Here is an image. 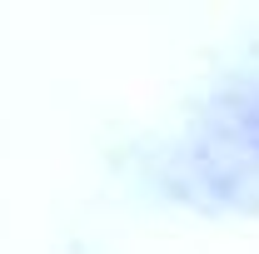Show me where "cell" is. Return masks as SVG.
<instances>
[{"label": "cell", "instance_id": "obj_1", "mask_svg": "<svg viewBox=\"0 0 259 254\" xmlns=\"http://www.w3.org/2000/svg\"><path fill=\"white\" fill-rule=\"evenodd\" d=\"M169 159L194 180V204H249L244 194H254L259 180V65H234L220 75L214 95L204 90L164 164Z\"/></svg>", "mask_w": 259, "mask_h": 254}]
</instances>
